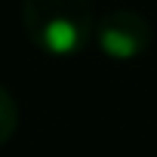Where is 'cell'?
<instances>
[{"label": "cell", "mask_w": 157, "mask_h": 157, "mask_svg": "<svg viewBox=\"0 0 157 157\" xmlns=\"http://www.w3.org/2000/svg\"><path fill=\"white\" fill-rule=\"evenodd\" d=\"M93 43L99 46L102 56L114 62H132L151 49L154 28L136 10H108L102 19H96Z\"/></svg>", "instance_id": "obj_2"}, {"label": "cell", "mask_w": 157, "mask_h": 157, "mask_svg": "<svg viewBox=\"0 0 157 157\" xmlns=\"http://www.w3.org/2000/svg\"><path fill=\"white\" fill-rule=\"evenodd\" d=\"M16 129H19V102L0 83V148L16 136Z\"/></svg>", "instance_id": "obj_3"}, {"label": "cell", "mask_w": 157, "mask_h": 157, "mask_svg": "<svg viewBox=\"0 0 157 157\" xmlns=\"http://www.w3.org/2000/svg\"><path fill=\"white\" fill-rule=\"evenodd\" d=\"M22 28L40 52L71 59L93 43L96 16L90 0H22Z\"/></svg>", "instance_id": "obj_1"}]
</instances>
